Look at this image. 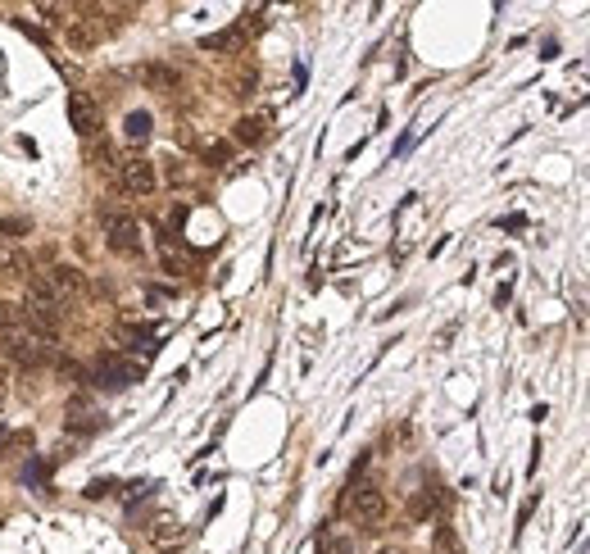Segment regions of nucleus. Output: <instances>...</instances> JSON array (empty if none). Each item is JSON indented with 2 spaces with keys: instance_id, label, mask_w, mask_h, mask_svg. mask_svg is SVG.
Masks as SVG:
<instances>
[{
  "instance_id": "obj_1",
  "label": "nucleus",
  "mask_w": 590,
  "mask_h": 554,
  "mask_svg": "<svg viewBox=\"0 0 590 554\" xmlns=\"http://www.w3.org/2000/svg\"><path fill=\"white\" fill-rule=\"evenodd\" d=\"M100 232L114 255H141V223L118 205H100Z\"/></svg>"
},
{
  "instance_id": "obj_2",
  "label": "nucleus",
  "mask_w": 590,
  "mask_h": 554,
  "mask_svg": "<svg viewBox=\"0 0 590 554\" xmlns=\"http://www.w3.org/2000/svg\"><path fill=\"white\" fill-rule=\"evenodd\" d=\"M345 509H350V518H354V523L377 527V523L386 518V495H382V486L359 482L350 495H345Z\"/></svg>"
},
{
  "instance_id": "obj_3",
  "label": "nucleus",
  "mask_w": 590,
  "mask_h": 554,
  "mask_svg": "<svg viewBox=\"0 0 590 554\" xmlns=\"http://www.w3.org/2000/svg\"><path fill=\"white\" fill-rule=\"evenodd\" d=\"M118 187L128 191V196H155V187H159L155 164H150L146 155L118 159Z\"/></svg>"
},
{
  "instance_id": "obj_4",
  "label": "nucleus",
  "mask_w": 590,
  "mask_h": 554,
  "mask_svg": "<svg viewBox=\"0 0 590 554\" xmlns=\"http://www.w3.org/2000/svg\"><path fill=\"white\" fill-rule=\"evenodd\" d=\"M41 282H46L50 287V296L59 300V305H64V300H73V296H82V291H87V277L78 273V268L73 264H50L46 273H41Z\"/></svg>"
},
{
  "instance_id": "obj_5",
  "label": "nucleus",
  "mask_w": 590,
  "mask_h": 554,
  "mask_svg": "<svg viewBox=\"0 0 590 554\" xmlns=\"http://www.w3.org/2000/svg\"><path fill=\"white\" fill-rule=\"evenodd\" d=\"M91 377H96L100 386H109V391H118V386L137 382L141 364H128V359H118V355H100L96 364H91Z\"/></svg>"
},
{
  "instance_id": "obj_6",
  "label": "nucleus",
  "mask_w": 590,
  "mask_h": 554,
  "mask_svg": "<svg viewBox=\"0 0 590 554\" xmlns=\"http://www.w3.org/2000/svg\"><path fill=\"white\" fill-rule=\"evenodd\" d=\"M69 123L82 132V137H96V132H100V109H96V100L73 96V100H69Z\"/></svg>"
},
{
  "instance_id": "obj_7",
  "label": "nucleus",
  "mask_w": 590,
  "mask_h": 554,
  "mask_svg": "<svg viewBox=\"0 0 590 554\" xmlns=\"http://www.w3.org/2000/svg\"><path fill=\"white\" fill-rule=\"evenodd\" d=\"M182 536H187V532H182V523H177L173 514H159L155 523H150V541H155L159 550H173V545L182 541Z\"/></svg>"
},
{
  "instance_id": "obj_8",
  "label": "nucleus",
  "mask_w": 590,
  "mask_h": 554,
  "mask_svg": "<svg viewBox=\"0 0 590 554\" xmlns=\"http://www.w3.org/2000/svg\"><path fill=\"white\" fill-rule=\"evenodd\" d=\"M159 264H164L168 273H187V264H191V259H187V250L177 246L173 237H159Z\"/></svg>"
},
{
  "instance_id": "obj_9",
  "label": "nucleus",
  "mask_w": 590,
  "mask_h": 554,
  "mask_svg": "<svg viewBox=\"0 0 590 554\" xmlns=\"http://www.w3.org/2000/svg\"><path fill=\"white\" fill-rule=\"evenodd\" d=\"M264 132H268V119H264V114H250V119L236 123V141H246V146L264 141Z\"/></svg>"
},
{
  "instance_id": "obj_10",
  "label": "nucleus",
  "mask_w": 590,
  "mask_h": 554,
  "mask_svg": "<svg viewBox=\"0 0 590 554\" xmlns=\"http://www.w3.org/2000/svg\"><path fill=\"white\" fill-rule=\"evenodd\" d=\"M205 50H232V46H241V28H227V32H214V37H205L200 41Z\"/></svg>"
},
{
  "instance_id": "obj_11",
  "label": "nucleus",
  "mask_w": 590,
  "mask_h": 554,
  "mask_svg": "<svg viewBox=\"0 0 590 554\" xmlns=\"http://www.w3.org/2000/svg\"><path fill=\"white\" fill-rule=\"evenodd\" d=\"M0 268L19 277V273H28V259H23L19 250H5V246H0Z\"/></svg>"
},
{
  "instance_id": "obj_12",
  "label": "nucleus",
  "mask_w": 590,
  "mask_h": 554,
  "mask_svg": "<svg viewBox=\"0 0 590 554\" xmlns=\"http://www.w3.org/2000/svg\"><path fill=\"white\" fill-rule=\"evenodd\" d=\"M23 232H28V218H5L0 223V241H19Z\"/></svg>"
},
{
  "instance_id": "obj_13",
  "label": "nucleus",
  "mask_w": 590,
  "mask_h": 554,
  "mask_svg": "<svg viewBox=\"0 0 590 554\" xmlns=\"http://www.w3.org/2000/svg\"><path fill=\"white\" fill-rule=\"evenodd\" d=\"M128 137L132 141H146L150 137V114H132V119H128Z\"/></svg>"
},
{
  "instance_id": "obj_14",
  "label": "nucleus",
  "mask_w": 590,
  "mask_h": 554,
  "mask_svg": "<svg viewBox=\"0 0 590 554\" xmlns=\"http://www.w3.org/2000/svg\"><path fill=\"white\" fill-rule=\"evenodd\" d=\"M432 505H436V495H413V500H409V514L413 518H427V514H432Z\"/></svg>"
},
{
  "instance_id": "obj_15",
  "label": "nucleus",
  "mask_w": 590,
  "mask_h": 554,
  "mask_svg": "<svg viewBox=\"0 0 590 554\" xmlns=\"http://www.w3.org/2000/svg\"><path fill=\"white\" fill-rule=\"evenodd\" d=\"M109 491H114V482H91V486H87L91 500H100V495H109Z\"/></svg>"
},
{
  "instance_id": "obj_16",
  "label": "nucleus",
  "mask_w": 590,
  "mask_h": 554,
  "mask_svg": "<svg viewBox=\"0 0 590 554\" xmlns=\"http://www.w3.org/2000/svg\"><path fill=\"white\" fill-rule=\"evenodd\" d=\"M146 78L150 82H173V69H159V64H155V69H146Z\"/></svg>"
},
{
  "instance_id": "obj_17",
  "label": "nucleus",
  "mask_w": 590,
  "mask_h": 554,
  "mask_svg": "<svg viewBox=\"0 0 590 554\" xmlns=\"http://www.w3.org/2000/svg\"><path fill=\"white\" fill-rule=\"evenodd\" d=\"M59 14H64V5H41V19H50V23H55Z\"/></svg>"
},
{
  "instance_id": "obj_18",
  "label": "nucleus",
  "mask_w": 590,
  "mask_h": 554,
  "mask_svg": "<svg viewBox=\"0 0 590 554\" xmlns=\"http://www.w3.org/2000/svg\"><path fill=\"white\" fill-rule=\"evenodd\" d=\"M5 396H10V373L0 368V405H5Z\"/></svg>"
},
{
  "instance_id": "obj_19",
  "label": "nucleus",
  "mask_w": 590,
  "mask_h": 554,
  "mask_svg": "<svg viewBox=\"0 0 590 554\" xmlns=\"http://www.w3.org/2000/svg\"><path fill=\"white\" fill-rule=\"evenodd\" d=\"M336 554H354V550H350V541H336Z\"/></svg>"
},
{
  "instance_id": "obj_20",
  "label": "nucleus",
  "mask_w": 590,
  "mask_h": 554,
  "mask_svg": "<svg viewBox=\"0 0 590 554\" xmlns=\"http://www.w3.org/2000/svg\"><path fill=\"white\" fill-rule=\"evenodd\" d=\"M382 554H391V550H382Z\"/></svg>"
}]
</instances>
